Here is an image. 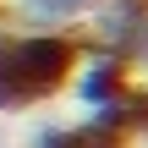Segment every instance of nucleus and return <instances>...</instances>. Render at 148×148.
<instances>
[{"mask_svg":"<svg viewBox=\"0 0 148 148\" xmlns=\"http://www.w3.org/2000/svg\"><path fill=\"white\" fill-rule=\"evenodd\" d=\"M5 55H11V77L22 88V104H38L55 88L71 82V66H77L82 49L60 27H27V33H11L5 38Z\"/></svg>","mask_w":148,"mask_h":148,"instance_id":"obj_1","label":"nucleus"},{"mask_svg":"<svg viewBox=\"0 0 148 148\" xmlns=\"http://www.w3.org/2000/svg\"><path fill=\"white\" fill-rule=\"evenodd\" d=\"M99 11V49L115 55L126 71L148 66V0H110Z\"/></svg>","mask_w":148,"mask_h":148,"instance_id":"obj_2","label":"nucleus"},{"mask_svg":"<svg viewBox=\"0 0 148 148\" xmlns=\"http://www.w3.org/2000/svg\"><path fill=\"white\" fill-rule=\"evenodd\" d=\"M71 82H77V99L93 110V115H110V110H121L126 99H132V71L115 60V55H77V66H71Z\"/></svg>","mask_w":148,"mask_h":148,"instance_id":"obj_3","label":"nucleus"},{"mask_svg":"<svg viewBox=\"0 0 148 148\" xmlns=\"http://www.w3.org/2000/svg\"><path fill=\"white\" fill-rule=\"evenodd\" d=\"M132 132H121V126H110V121H82V126H38V137L33 148H126Z\"/></svg>","mask_w":148,"mask_h":148,"instance_id":"obj_4","label":"nucleus"},{"mask_svg":"<svg viewBox=\"0 0 148 148\" xmlns=\"http://www.w3.org/2000/svg\"><path fill=\"white\" fill-rule=\"evenodd\" d=\"M11 5L22 11L27 27H71V22L88 16L99 0H11Z\"/></svg>","mask_w":148,"mask_h":148,"instance_id":"obj_5","label":"nucleus"},{"mask_svg":"<svg viewBox=\"0 0 148 148\" xmlns=\"http://www.w3.org/2000/svg\"><path fill=\"white\" fill-rule=\"evenodd\" d=\"M5 110H22V88L11 77V55H5V33H0V115Z\"/></svg>","mask_w":148,"mask_h":148,"instance_id":"obj_6","label":"nucleus"}]
</instances>
